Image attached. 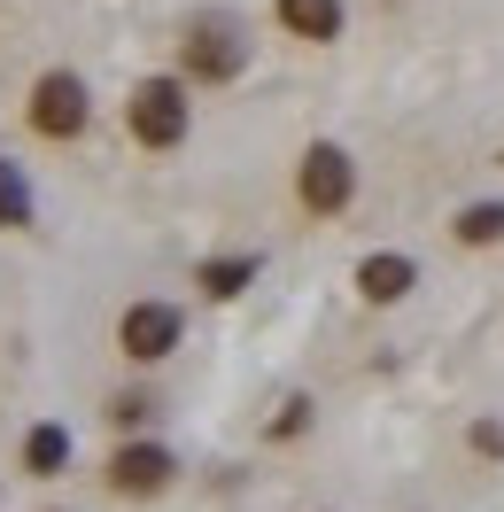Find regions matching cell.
Segmentation results:
<instances>
[{"label": "cell", "mask_w": 504, "mask_h": 512, "mask_svg": "<svg viewBox=\"0 0 504 512\" xmlns=\"http://www.w3.org/2000/svg\"><path fill=\"white\" fill-rule=\"evenodd\" d=\"M249 70V24L233 8H202L179 24V78L187 86H233Z\"/></svg>", "instance_id": "obj_1"}, {"label": "cell", "mask_w": 504, "mask_h": 512, "mask_svg": "<svg viewBox=\"0 0 504 512\" xmlns=\"http://www.w3.org/2000/svg\"><path fill=\"white\" fill-rule=\"evenodd\" d=\"M187 125H194V86L179 70H148V78L125 94V132L148 148V156H171V148L187 140Z\"/></svg>", "instance_id": "obj_2"}, {"label": "cell", "mask_w": 504, "mask_h": 512, "mask_svg": "<svg viewBox=\"0 0 504 512\" xmlns=\"http://www.w3.org/2000/svg\"><path fill=\"white\" fill-rule=\"evenodd\" d=\"M24 125L39 132V140H86V125H94V94H86V78L78 70H39L32 94H24Z\"/></svg>", "instance_id": "obj_3"}, {"label": "cell", "mask_w": 504, "mask_h": 512, "mask_svg": "<svg viewBox=\"0 0 504 512\" xmlns=\"http://www.w3.org/2000/svg\"><path fill=\"white\" fill-rule=\"evenodd\" d=\"M295 202H303V218H342L349 202H357V156H349L342 140H311L303 163H295Z\"/></svg>", "instance_id": "obj_4"}, {"label": "cell", "mask_w": 504, "mask_h": 512, "mask_svg": "<svg viewBox=\"0 0 504 512\" xmlns=\"http://www.w3.org/2000/svg\"><path fill=\"white\" fill-rule=\"evenodd\" d=\"M171 474H179V458H171L163 443H117V450H109V466H101V481H109L117 497H132V505L163 497Z\"/></svg>", "instance_id": "obj_5"}, {"label": "cell", "mask_w": 504, "mask_h": 512, "mask_svg": "<svg viewBox=\"0 0 504 512\" xmlns=\"http://www.w3.org/2000/svg\"><path fill=\"white\" fill-rule=\"evenodd\" d=\"M179 334H187V326H179L171 303H132L125 319H117V350H125L132 365H163V357L179 350Z\"/></svg>", "instance_id": "obj_6"}, {"label": "cell", "mask_w": 504, "mask_h": 512, "mask_svg": "<svg viewBox=\"0 0 504 512\" xmlns=\"http://www.w3.org/2000/svg\"><path fill=\"white\" fill-rule=\"evenodd\" d=\"M342 0H272V24H280L287 39H303V47H334L342 39Z\"/></svg>", "instance_id": "obj_7"}, {"label": "cell", "mask_w": 504, "mask_h": 512, "mask_svg": "<svg viewBox=\"0 0 504 512\" xmlns=\"http://www.w3.org/2000/svg\"><path fill=\"white\" fill-rule=\"evenodd\" d=\"M411 288H419V264H411V256H396V249H373L365 264H357V295H365L373 311H388V303H404Z\"/></svg>", "instance_id": "obj_8"}, {"label": "cell", "mask_w": 504, "mask_h": 512, "mask_svg": "<svg viewBox=\"0 0 504 512\" xmlns=\"http://www.w3.org/2000/svg\"><path fill=\"white\" fill-rule=\"evenodd\" d=\"M63 466H70V435L55 427V419H39L32 435H24V474H32V481H55Z\"/></svg>", "instance_id": "obj_9"}, {"label": "cell", "mask_w": 504, "mask_h": 512, "mask_svg": "<svg viewBox=\"0 0 504 512\" xmlns=\"http://www.w3.org/2000/svg\"><path fill=\"white\" fill-rule=\"evenodd\" d=\"M249 280H256V256H210V264L194 272V288L210 295V303H233Z\"/></svg>", "instance_id": "obj_10"}, {"label": "cell", "mask_w": 504, "mask_h": 512, "mask_svg": "<svg viewBox=\"0 0 504 512\" xmlns=\"http://www.w3.org/2000/svg\"><path fill=\"white\" fill-rule=\"evenodd\" d=\"M450 233H458L466 249H497L504 241V202H466V210L450 218Z\"/></svg>", "instance_id": "obj_11"}, {"label": "cell", "mask_w": 504, "mask_h": 512, "mask_svg": "<svg viewBox=\"0 0 504 512\" xmlns=\"http://www.w3.org/2000/svg\"><path fill=\"white\" fill-rule=\"evenodd\" d=\"M24 218H32V202H24V179L0 163V225H24Z\"/></svg>", "instance_id": "obj_12"}, {"label": "cell", "mask_w": 504, "mask_h": 512, "mask_svg": "<svg viewBox=\"0 0 504 512\" xmlns=\"http://www.w3.org/2000/svg\"><path fill=\"white\" fill-rule=\"evenodd\" d=\"M303 427H311V396H287V404H280V419H272V443L303 435Z\"/></svg>", "instance_id": "obj_13"}, {"label": "cell", "mask_w": 504, "mask_h": 512, "mask_svg": "<svg viewBox=\"0 0 504 512\" xmlns=\"http://www.w3.org/2000/svg\"><path fill=\"white\" fill-rule=\"evenodd\" d=\"M109 419H117V427H148V419H156V396H117V404H109Z\"/></svg>", "instance_id": "obj_14"}, {"label": "cell", "mask_w": 504, "mask_h": 512, "mask_svg": "<svg viewBox=\"0 0 504 512\" xmlns=\"http://www.w3.org/2000/svg\"><path fill=\"white\" fill-rule=\"evenodd\" d=\"M466 443L481 450V458H504V419H481V427H473Z\"/></svg>", "instance_id": "obj_15"}]
</instances>
